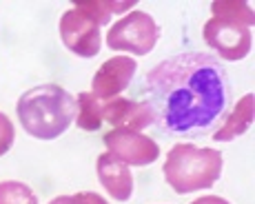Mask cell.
<instances>
[{"instance_id":"6da1fadb","label":"cell","mask_w":255,"mask_h":204,"mask_svg":"<svg viewBox=\"0 0 255 204\" xmlns=\"http://www.w3.org/2000/svg\"><path fill=\"white\" fill-rule=\"evenodd\" d=\"M153 122L171 135H202L227 113L231 82L222 62L202 51L162 60L144 78Z\"/></svg>"},{"instance_id":"ac0fdd59","label":"cell","mask_w":255,"mask_h":204,"mask_svg":"<svg viewBox=\"0 0 255 204\" xmlns=\"http://www.w3.org/2000/svg\"><path fill=\"white\" fill-rule=\"evenodd\" d=\"M191 204H229L224 198L220 196H204V198H198V200H193Z\"/></svg>"},{"instance_id":"3957f363","label":"cell","mask_w":255,"mask_h":204,"mask_svg":"<svg viewBox=\"0 0 255 204\" xmlns=\"http://www.w3.org/2000/svg\"><path fill=\"white\" fill-rule=\"evenodd\" d=\"M224 158L218 149H200L193 144L180 142L166 155L162 167L164 180L175 193L202 191L213 187L222 176Z\"/></svg>"},{"instance_id":"7a4b0ae2","label":"cell","mask_w":255,"mask_h":204,"mask_svg":"<svg viewBox=\"0 0 255 204\" xmlns=\"http://www.w3.org/2000/svg\"><path fill=\"white\" fill-rule=\"evenodd\" d=\"M16 111L29 135L56 140L76 120V98L60 85H40L20 96Z\"/></svg>"},{"instance_id":"9a60e30c","label":"cell","mask_w":255,"mask_h":204,"mask_svg":"<svg viewBox=\"0 0 255 204\" xmlns=\"http://www.w3.org/2000/svg\"><path fill=\"white\" fill-rule=\"evenodd\" d=\"M0 204H38V198L27 184L4 180L0 182Z\"/></svg>"},{"instance_id":"d6986e66","label":"cell","mask_w":255,"mask_h":204,"mask_svg":"<svg viewBox=\"0 0 255 204\" xmlns=\"http://www.w3.org/2000/svg\"><path fill=\"white\" fill-rule=\"evenodd\" d=\"M85 193H87V204H109L102 196H98V193H93V191H85Z\"/></svg>"},{"instance_id":"277c9868","label":"cell","mask_w":255,"mask_h":204,"mask_svg":"<svg viewBox=\"0 0 255 204\" xmlns=\"http://www.w3.org/2000/svg\"><path fill=\"white\" fill-rule=\"evenodd\" d=\"M160 38V27L146 11H131L114 22L107 33V45L114 51H131L135 56H146L153 51Z\"/></svg>"},{"instance_id":"5bb4252c","label":"cell","mask_w":255,"mask_h":204,"mask_svg":"<svg viewBox=\"0 0 255 204\" xmlns=\"http://www.w3.org/2000/svg\"><path fill=\"white\" fill-rule=\"evenodd\" d=\"M211 13H213V16L233 18V20L244 22L247 27H253V22H255L251 4L242 2V0H231V2H211Z\"/></svg>"},{"instance_id":"2e32d148","label":"cell","mask_w":255,"mask_h":204,"mask_svg":"<svg viewBox=\"0 0 255 204\" xmlns=\"http://www.w3.org/2000/svg\"><path fill=\"white\" fill-rule=\"evenodd\" d=\"M13 140H16V129H13L11 120L0 111V155H4L11 149Z\"/></svg>"},{"instance_id":"30bf717a","label":"cell","mask_w":255,"mask_h":204,"mask_svg":"<svg viewBox=\"0 0 255 204\" xmlns=\"http://www.w3.org/2000/svg\"><path fill=\"white\" fill-rule=\"evenodd\" d=\"M96 171L100 178L102 187L107 189L114 200L127 202L133 193V178L127 164H122L120 160H116L111 153H102L96 162Z\"/></svg>"},{"instance_id":"9c48e42d","label":"cell","mask_w":255,"mask_h":204,"mask_svg":"<svg viewBox=\"0 0 255 204\" xmlns=\"http://www.w3.org/2000/svg\"><path fill=\"white\" fill-rule=\"evenodd\" d=\"M102 120L109 122L114 129L140 133V129L153 122V113L144 100L135 102L129 98H114L102 102Z\"/></svg>"},{"instance_id":"7c38bea8","label":"cell","mask_w":255,"mask_h":204,"mask_svg":"<svg viewBox=\"0 0 255 204\" xmlns=\"http://www.w3.org/2000/svg\"><path fill=\"white\" fill-rule=\"evenodd\" d=\"M76 9H80L85 16H89L98 27L107 25L116 13L129 11L135 4V0H93V2H73Z\"/></svg>"},{"instance_id":"8fae6325","label":"cell","mask_w":255,"mask_h":204,"mask_svg":"<svg viewBox=\"0 0 255 204\" xmlns=\"http://www.w3.org/2000/svg\"><path fill=\"white\" fill-rule=\"evenodd\" d=\"M253 115H255V98H253V94H247L242 100L235 102L229 118L213 133V140L215 142H231L238 135L247 133L253 124Z\"/></svg>"},{"instance_id":"e0dca14e","label":"cell","mask_w":255,"mask_h":204,"mask_svg":"<svg viewBox=\"0 0 255 204\" xmlns=\"http://www.w3.org/2000/svg\"><path fill=\"white\" fill-rule=\"evenodd\" d=\"M49 204H87V193H76V196H58Z\"/></svg>"},{"instance_id":"ba28073f","label":"cell","mask_w":255,"mask_h":204,"mask_svg":"<svg viewBox=\"0 0 255 204\" xmlns=\"http://www.w3.org/2000/svg\"><path fill=\"white\" fill-rule=\"evenodd\" d=\"M135 71H138V62L133 58L127 56L111 58L96 71V76L91 80V94L100 102L120 98L122 91L131 85Z\"/></svg>"},{"instance_id":"5b68a950","label":"cell","mask_w":255,"mask_h":204,"mask_svg":"<svg viewBox=\"0 0 255 204\" xmlns=\"http://www.w3.org/2000/svg\"><path fill=\"white\" fill-rule=\"evenodd\" d=\"M202 33L211 49L218 51V56L229 62L244 60L253 47L251 27L227 16H211Z\"/></svg>"},{"instance_id":"52a82bcc","label":"cell","mask_w":255,"mask_h":204,"mask_svg":"<svg viewBox=\"0 0 255 204\" xmlns=\"http://www.w3.org/2000/svg\"><path fill=\"white\" fill-rule=\"evenodd\" d=\"M60 38L67 49L80 58H96L102 49L100 27L76 7L62 13Z\"/></svg>"},{"instance_id":"4fadbf2b","label":"cell","mask_w":255,"mask_h":204,"mask_svg":"<svg viewBox=\"0 0 255 204\" xmlns=\"http://www.w3.org/2000/svg\"><path fill=\"white\" fill-rule=\"evenodd\" d=\"M102 122V102L93 94L82 91L76 100V124L85 131H98Z\"/></svg>"},{"instance_id":"8992f818","label":"cell","mask_w":255,"mask_h":204,"mask_svg":"<svg viewBox=\"0 0 255 204\" xmlns=\"http://www.w3.org/2000/svg\"><path fill=\"white\" fill-rule=\"evenodd\" d=\"M105 147L109 149L107 153H111L127 167H146L160 158L158 142L144 133H135V131H109L105 135Z\"/></svg>"}]
</instances>
